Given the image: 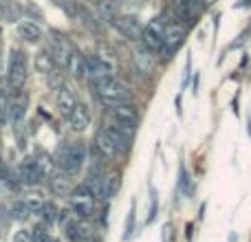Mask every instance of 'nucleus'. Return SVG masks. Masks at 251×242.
<instances>
[{"instance_id": "1", "label": "nucleus", "mask_w": 251, "mask_h": 242, "mask_svg": "<svg viewBox=\"0 0 251 242\" xmlns=\"http://www.w3.org/2000/svg\"><path fill=\"white\" fill-rule=\"evenodd\" d=\"M88 154H91V145L84 139H75V141H64L55 150V163L60 169H64L71 176H77L88 163Z\"/></svg>"}, {"instance_id": "2", "label": "nucleus", "mask_w": 251, "mask_h": 242, "mask_svg": "<svg viewBox=\"0 0 251 242\" xmlns=\"http://www.w3.org/2000/svg\"><path fill=\"white\" fill-rule=\"evenodd\" d=\"M88 84H91L93 93L97 95V99H100L106 108H113V106H119V104H130V101H132V91L126 86L122 79L115 77V75L97 79V82H88Z\"/></svg>"}, {"instance_id": "3", "label": "nucleus", "mask_w": 251, "mask_h": 242, "mask_svg": "<svg viewBox=\"0 0 251 242\" xmlns=\"http://www.w3.org/2000/svg\"><path fill=\"white\" fill-rule=\"evenodd\" d=\"M4 75H7V86L13 93L22 91L25 84L29 82V62H26V53L22 48H11Z\"/></svg>"}, {"instance_id": "4", "label": "nucleus", "mask_w": 251, "mask_h": 242, "mask_svg": "<svg viewBox=\"0 0 251 242\" xmlns=\"http://www.w3.org/2000/svg\"><path fill=\"white\" fill-rule=\"evenodd\" d=\"M29 110V95L25 91H16L9 99V121L13 125V137H18L20 147H25V119Z\"/></svg>"}, {"instance_id": "5", "label": "nucleus", "mask_w": 251, "mask_h": 242, "mask_svg": "<svg viewBox=\"0 0 251 242\" xmlns=\"http://www.w3.org/2000/svg\"><path fill=\"white\" fill-rule=\"evenodd\" d=\"M69 207L73 209L77 218L88 220V218L95 214L97 198H95V194L84 185V183H79V185L73 187V192H71V196H69Z\"/></svg>"}, {"instance_id": "6", "label": "nucleus", "mask_w": 251, "mask_h": 242, "mask_svg": "<svg viewBox=\"0 0 251 242\" xmlns=\"http://www.w3.org/2000/svg\"><path fill=\"white\" fill-rule=\"evenodd\" d=\"M187 35V26L178 20H170L165 24V35H163V48L159 51L161 60H170V57L176 53V48L185 42Z\"/></svg>"}, {"instance_id": "7", "label": "nucleus", "mask_w": 251, "mask_h": 242, "mask_svg": "<svg viewBox=\"0 0 251 242\" xmlns=\"http://www.w3.org/2000/svg\"><path fill=\"white\" fill-rule=\"evenodd\" d=\"M165 24H168V20H165L163 16H156V18H152V20L148 22L146 26H143V33H141V38H139V42H141L146 48H150V51H154L156 55H159V51H161V48H163Z\"/></svg>"}, {"instance_id": "8", "label": "nucleus", "mask_w": 251, "mask_h": 242, "mask_svg": "<svg viewBox=\"0 0 251 242\" xmlns=\"http://www.w3.org/2000/svg\"><path fill=\"white\" fill-rule=\"evenodd\" d=\"M49 48H51L53 57H55V64L60 71H66V66H69V60L71 55H73L75 47L73 42H71V38L66 33H62V31H51V44H49Z\"/></svg>"}, {"instance_id": "9", "label": "nucleus", "mask_w": 251, "mask_h": 242, "mask_svg": "<svg viewBox=\"0 0 251 242\" xmlns=\"http://www.w3.org/2000/svg\"><path fill=\"white\" fill-rule=\"evenodd\" d=\"M108 117H110V123L119 125V128L128 130V132H134L139 125V110L132 101H130V104H119V106L108 108Z\"/></svg>"}, {"instance_id": "10", "label": "nucleus", "mask_w": 251, "mask_h": 242, "mask_svg": "<svg viewBox=\"0 0 251 242\" xmlns=\"http://www.w3.org/2000/svg\"><path fill=\"white\" fill-rule=\"evenodd\" d=\"M113 26L117 29V33L122 38L130 40V42H139V38L143 33V24L139 20V16H134V13H119L113 20Z\"/></svg>"}, {"instance_id": "11", "label": "nucleus", "mask_w": 251, "mask_h": 242, "mask_svg": "<svg viewBox=\"0 0 251 242\" xmlns=\"http://www.w3.org/2000/svg\"><path fill=\"white\" fill-rule=\"evenodd\" d=\"M91 150L97 152V154H100L101 159H106V161H115V159H119V156H122L119 147L115 145V141L110 139V134L106 132L104 125H101V128L95 132V139H93V147H91Z\"/></svg>"}, {"instance_id": "12", "label": "nucleus", "mask_w": 251, "mask_h": 242, "mask_svg": "<svg viewBox=\"0 0 251 242\" xmlns=\"http://www.w3.org/2000/svg\"><path fill=\"white\" fill-rule=\"evenodd\" d=\"M156 62H159V55H156L154 51H150V48H146L141 42H139V47H134L132 51V64L134 69H137V73L141 75H152L156 69Z\"/></svg>"}, {"instance_id": "13", "label": "nucleus", "mask_w": 251, "mask_h": 242, "mask_svg": "<svg viewBox=\"0 0 251 242\" xmlns=\"http://www.w3.org/2000/svg\"><path fill=\"white\" fill-rule=\"evenodd\" d=\"M16 172L25 187H35L44 178L42 172H40V165H38V161H35V156H25V159L18 163Z\"/></svg>"}, {"instance_id": "14", "label": "nucleus", "mask_w": 251, "mask_h": 242, "mask_svg": "<svg viewBox=\"0 0 251 242\" xmlns=\"http://www.w3.org/2000/svg\"><path fill=\"white\" fill-rule=\"evenodd\" d=\"M47 181H49V190H51V194L57 196V198H69L71 192H73V187H75L73 176L66 174L64 169H60V168H57Z\"/></svg>"}, {"instance_id": "15", "label": "nucleus", "mask_w": 251, "mask_h": 242, "mask_svg": "<svg viewBox=\"0 0 251 242\" xmlns=\"http://www.w3.org/2000/svg\"><path fill=\"white\" fill-rule=\"evenodd\" d=\"M66 123H69V130L73 134H84L88 128H91V108L79 101V104L73 108V113L66 117Z\"/></svg>"}, {"instance_id": "16", "label": "nucleus", "mask_w": 251, "mask_h": 242, "mask_svg": "<svg viewBox=\"0 0 251 242\" xmlns=\"http://www.w3.org/2000/svg\"><path fill=\"white\" fill-rule=\"evenodd\" d=\"M55 104H57V110H60V115L64 119L73 113V108L79 104V99H77V93H75V88L71 86V84H62V86L57 88Z\"/></svg>"}, {"instance_id": "17", "label": "nucleus", "mask_w": 251, "mask_h": 242, "mask_svg": "<svg viewBox=\"0 0 251 242\" xmlns=\"http://www.w3.org/2000/svg\"><path fill=\"white\" fill-rule=\"evenodd\" d=\"M20 200L31 214H40V209H42L44 203H47V196H44V192H40L38 185H35V187H25V190H20Z\"/></svg>"}, {"instance_id": "18", "label": "nucleus", "mask_w": 251, "mask_h": 242, "mask_svg": "<svg viewBox=\"0 0 251 242\" xmlns=\"http://www.w3.org/2000/svg\"><path fill=\"white\" fill-rule=\"evenodd\" d=\"M18 35L29 44H38L44 38V29L33 20H22V22H18Z\"/></svg>"}, {"instance_id": "19", "label": "nucleus", "mask_w": 251, "mask_h": 242, "mask_svg": "<svg viewBox=\"0 0 251 242\" xmlns=\"http://www.w3.org/2000/svg\"><path fill=\"white\" fill-rule=\"evenodd\" d=\"M104 128H106V132L110 134V139L115 141V145L119 147V152L126 154V152L130 150V145H132L134 132H128V130L119 128V125H115V123H108V125H104Z\"/></svg>"}, {"instance_id": "20", "label": "nucleus", "mask_w": 251, "mask_h": 242, "mask_svg": "<svg viewBox=\"0 0 251 242\" xmlns=\"http://www.w3.org/2000/svg\"><path fill=\"white\" fill-rule=\"evenodd\" d=\"M33 66H35V71L42 73V75L55 73L57 64H55V57H53L51 48H40V51L35 53V57H33Z\"/></svg>"}, {"instance_id": "21", "label": "nucleus", "mask_w": 251, "mask_h": 242, "mask_svg": "<svg viewBox=\"0 0 251 242\" xmlns=\"http://www.w3.org/2000/svg\"><path fill=\"white\" fill-rule=\"evenodd\" d=\"M119 190H122V172L119 169H108L104 178V200H113Z\"/></svg>"}, {"instance_id": "22", "label": "nucleus", "mask_w": 251, "mask_h": 242, "mask_svg": "<svg viewBox=\"0 0 251 242\" xmlns=\"http://www.w3.org/2000/svg\"><path fill=\"white\" fill-rule=\"evenodd\" d=\"M95 7H97V18L101 22H110L113 24V20L119 16V4L115 0H100Z\"/></svg>"}, {"instance_id": "23", "label": "nucleus", "mask_w": 251, "mask_h": 242, "mask_svg": "<svg viewBox=\"0 0 251 242\" xmlns=\"http://www.w3.org/2000/svg\"><path fill=\"white\" fill-rule=\"evenodd\" d=\"M60 212H62V209L57 207L55 200H47V203H44V207L40 209V214H38L40 222H42V225H47V227L55 225L57 218H60Z\"/></svg>"}, {"instance_id": "24", "label": "nucleus", "mask_w": 251, "mask_h": 242, "mask_svg": "<svg viewBox=\"0 0 251 242\" xmlns=\"http://www.w3.org/2000/svg\"><path fill=\"white\" fill-rule=\"evenodd\" d=\"M33 156H35V161H38V165H40V172H42V176H44V178H49V176H51V174L57 169L55 156H51V154H49V152L38 150Z\"/></svg>"}, {"instance_id": "25", "label": "nucleus", "mask_w": 251, "mask_h": 242, "mask_svg": "<svg viewBox=\"0 0 251 242\" xmlns=\"http://www.w3.org/2000/svg\"><path fill=\"white\" fill-rule=\"evenodd\" d=\"M84 62H86V55H82V53L75 48L73 55H71V60H69V66H66V71H69V75L73 79L84 77Z\"/></svg>"}, {"instance_id": "26", "label": "nucleus", "mask_w": 251, "mask_h": 242, "mask_svg": "<svg viewBox=\"0 0 251 242\" xmlns=\"http://www.w3.org/2000/svg\"><path fill=\"white\" fill-rule=\"evenodd\" d=\"M29 209L25 207V205H22V200L18 198V200H13L11 205H9V218H11V220H18V222H22V220H26V218H29Z\"/></svg>"}, {"instance_id": "27", "label": "nucleus", "mask_w": 251, "mask_h": 242, "mask_svg": "<svg viewBox=\"0 0 251 242\" xmlns=\"http://www.w3.org/2000/svg\"><path fill=\"white\" fill-rule=\"evenodd\" d=\"M55 7H60L62 11L66 13V16L75 18L77 16V9H79V2H75V0H51Z\"/></svg>"}, {"instance_id": "28", "label": "nucleus", "mask_w": 251, "mask_h": 242, "mask_svg": "<svg viewBox=\"0 0 251 242\" xmlns=\"http://www.w3.org/2000/svg\"><path fill=\"white\" fill-rule=\"evenodd\" d=\"M132 234H134V203L130 205V212H128V218H126V227H124L122 240L128 242L130 238H132Z\"/></svg>"}, {"instance_id": "29", "label": "nucleus", "mask_w": 251, "mask_h": 242, "mask_svg": "<svg viewBox=\"0 0 251 242\" xmlns=\"http://www.w3.org/2000/svg\"><path fill=\"white\" fill-rule=\"evenodd\" d=\"M49 227L47 225H42V222H40V225H33V229H31V242H47L49 240Z\"/></svg>"}, {"instance_id": "30", "label": "nucleus", "mask_w": 251, "mask_h": 242, "mask_svg": "<svg viewBox=\"0 0 251 242\" xmlns=\"http://www.w3.org/2000/svg\"><path fill=\"white\" fill-rule=\"evenodd\" d=\"M161 238H163V242H176V234H174V227L170 225V222L163 227V231H161Z\"/></svg>"}, {"instance_id": "31", "label": "nucleus", "mask_w": 251, "mask_h": 242, "mask_svg": "<svg viewBox=\"0 0 251 242\" xmlns=\"http://www.w3.org/2000/svg\"><path fill=\"white\" fill-rule=\"evenodd\" d=\"M11 242H31V229H18Z\"/></svg>"}, {"instance_id": "32", "label": "nucleus", "mask_w": 251, "mask_h": 242, "mask_svg": "<svg viewBox=\"0 0 251 242\" xmlns=\"http://www.w3.org/2000/svg\"><path fill=\"white\" fill-rule=\"evenodd\" d=\"M156 212H159V198H156V192H152V203H150V214H148V222L154 220Z\"/></svg>"}, {"instance_id": "33", "label": "nucleus", "mask_w": 251, "mask_h": 242, "mask_svg": "<svg viewBox=\"0 0 251 242\" xmlns=\"http://www.w3.org/2000/svg\"><path fill=\"white\" fill-rule=\"evenodd\" d=\"M86 2H88V4H97V2H100V0H86Z\"/></svg>"}, {"instance_id": "34", "label": "nucleus", "mask_w": 251, "mask_h": 242, "mask_svg": "<svg viewBox=\"0 0 251 242\" xmlns=\"http://www.w3.org/2000/svg\"><path fill=\"white\" fill-rule=\"evenodd\" d=\"M47 242H57V238H53V236H49V240Z\"/></svg>"}, {"instance_id": "35", "label": "nucleus", "mask_w": 251, "mask_h": 242, "mask_svg": "<svg viewBox=\"0 0 251 242\" xmlns=\"http://www.w3.org/2000/svg\"><path fill=\"white\" fill-rule=\"evenodd\" d=\"M0 95H2V93H0Z\"/></svg>"}]
</instances>
